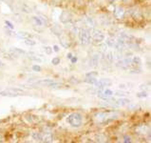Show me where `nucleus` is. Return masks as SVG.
Masks as SVG:
<instances>
[{
  "instance_id": "4",
  "label": "nucleus",
  "mask_w": 151,
  "mask_h": 143,
  "mask_svg": "<svg viewBox=\"0 0 151 143\" xmlns=\"http://www.w3.org/2000/svg\"><path fill=\"white\" fill-rule=\"evenodd\" d=\"M9 54H10V55L12 56V59H14V58H18L19 56L25 54L26 52L23 51V50H21V49H19V48L12 47L11 50H10V53H9Z\"/></svg>"
},
{
  "instance_id": "23",
  "label": "nucleus",
  "mask_w": 151,
  "mask_h": 143,
  "mask_svg": "<svg viewBox=\"0 0 151 143\" xmlns=\"http://www.w3.org/2000/svg\"><path fill=\"white\" fill-rule=\"evenodd\" d=\"M32 19H33L34 22H35V24H36L37 26H39V27H41V26L44 25V23H43V21L40 19V17H38V16H33V17H32Z\"/></svg>"
},
{
  "instance_id": "14",
  "label": "nucleus",
  "mask_w": 151,
  "mask_h": 143,
  "mask_svg": "<svg viewBox=\"0 0 151 143\" xmlns=\"http://www.w3.org/2000/svg\"><path fill=\"white\" fill-rule=\"evenodd\" d=\"M130 103V100L127 98H120L119 100L116 101V106H124Z\"/></svg>"
},
{
  "instance_id": "6",
  "label": "nucleus",
  "mask_w": 151,
  "mask_h": 143,
  "mask_svg": "<svg viewBox=\"0 0 151 143\" xmlns=\"http://www.w3.org/2000/svg\"><path fill=\"white\" fill-rule=\"evenodd\" d=\"M105 39H106L105 34L99 31L92 36V41H93V43H95V44H100V43H102L103 41H105Z\"/></svg>"
},
{
  "instance_id": "43",
  "label": "nucleus",
  "mask_w": 151,
  "mask_h": 143,
  "mask_svg": "<svg viewBox=\"0 0 151 143\" xmlns=\"http://www.w3.org/2000/svg\"><path fill=\"white\" fill-rule=\"evenodd\" d=\"M67 57H68V59H70V58L72 57V54H68V56H67Z\"/></svg>"
},
{
  "instance_id": "12",
  "label": "nucleus",
  "mask_w": 151,
  "mask_h": 143,
  "mask_svg": "<svg viewBox=\"0 0 151 143\" xmlns=\"http://www.w3.org/2000/svg\"><path fill=\"white\" fill-rule=\"evenodd\" d=\"M16 36L20 38V39H29V38H32V34L27 32H18L16 33Z\"/></svg>"
},
{
  "instance_id": "42",
  "label": "nucleus",
  "mask_w": 151,
  "mask_h": 143,
  "mask_svg": "<svg viewBox=\"0 0 151 143\" xmlns=\"http://www.w3.org/2000/svg\"><path fill=\"white\" fill-rule=\"evenodd\" d=\"M4 54H5V52H4V51L1 49V48H0V56H1V55L3 56Z\"/></svg>"
},
{
  "instance_id": "26",
  "label": "nucleus",
  "mask_w": 151,
  "mask_h": 143,
  "mask_svg": "<svg viewBox=\"0 0 151 143\" xmlns=\"http://www.w3.org/2000/svg\"><path fill=\"white\" fill-rule=\"evenodd\" d=\"M106 136H104L103 135H98L95 136V141L97 142H105L106 140Z\"/></svg>"
},
{
  "instance_id": "30",
  "label": "nucleus",
  "mask_w": 151,
  "mask_h": 143,
  "mask_svg": "<svg viewBox=\"0 0 151 143\" xmlns=\"http://www.w3.org/2000/svg\"><path fill=\"white\" fill-rule=\"evenodd\" d=\"M44 51L46 52L47 54H52V48L50 46H45L44 47Z\"/></svg>"
},
{
  "instance_id": "34",
  "label": "nucleus",
  "mask_w": 151,
  "mask_h": 143,
  "mask_svg": "<svg viewBox=\"0 0 151 143\" xmlns=\"http://www.w3.org/2000/svg\"><path fill=\"white\" fill-rule=\"evenodd\" d=\"M98 75V73L97 72H91V73H88L87 75H86V76H94L96 77Z\"/></svg>"
},
{
  "instance_id": "20",
  "label": "nucleus",
  "mask_w": 151,
  "mask_h": 143,
  "mask_svg": "<svg viewBox=\"0 0 151 143\" xmlns=\"http://www.w3.org/2000/svg\"><path fill=\"white\" fill-rule=\"evenodd\" d=\"M32 138L34 140H36V141H42V136L40 135L39 133H37V132H34V133H32Z\"/></svg>"
},
{
  "instance_id": "9",
  "label": "nucleus",
  "mask_w": 151,
  "mask_h": 143,
  "mask_svg": "<svg viewBox=\"0 0 151 143\" xmlns=\"http://www.w3.org/2000/svg\"><path fill=\"white\" fill-rule=\"evenodd\" d=\"M58 37H59L60 43H61V45L64 48H66L67 49V48L70 47V39H68V37L67 36H65L64 33H62V34H60Z\"/></svg>"
},
{
  "instance_id": "22",
  "label": "nucleus",
  "mask_w": 151,
  "mask_h": 143,
  "mask_svg": "<svg viewBox=\"0 0 151 143\" xmlns=\"http://www.w3.org/2000/svg\"><path fill=\"white\" fill-rule=\"evenodd\" d=\"M114 43H115V39H114V38H107V39L106 40V46L109 47V48H113Z\"/></svg>"
},
{
  "instance_id": "21",
  "label": "nucleus",
  "mask_w": 151,
  "mask_h": 143,
  "mask_svg": "<svg viewBox=\"0 0 151 143\" xmlns=\"http://www.w3.org/2000/svg\"><path fill=\"white\" fill-rule=\"evenodd\" d=\"M22 11L24 12H26V14H32V8L29 7L27 4H23V5H22Z\"/></svg>"
},
{
  "instance_id": "7",
  "label": "nucleus",
  "mask_w": 151,
  "mask_h": 143,
  "mask_svg": "<svg viewBox=\"0 0 151 143\" xmlns=\"http://www.w3.org/2000/svg\"><path fill=\"white\" fill-rule=\"evenodd\" d=\"M71 20V14L68 11H63L60 15V21L63 24H68Z\"/></svg>"
},
{
  "instance_id": "31",
  "label": "nucleus",
  "mask_w": 151,
  "mask_h": 143,
  "mask_svg": "<svg viewBox=\"0 0 151 143\" xmlns=\"http://www.w3.org/2000/svg\"><path fill=\"white\" fill-rule=\"evenodd\" d=\"M39 17H40V19L43 21V23H44V24H48V17H47L45 15L39 14Z\"/></svg>"
},
{
  "instance_id": "16",
  "label": "nucleus",
  "mask_w": 151,
  "mask_h": 143,
  "mask_svg": "<svg viewBox=\"0 0 151 143\" xmlns=\"http://www.w3.org/2000/svg\"><path fill=\"white\" fill-rule=\"evenodd\" d=\"M43 142H51L52 141V135L50 133H46L44 136H42Z\"/></svg>"
},
{
  "instance_id": "8",
  "label": "nucleus",
  "mask_w": 151,
  "mask_h": 143,
  "mask_svg": "<svg viewBox=\"0 0 151 143\" xmlns=\"http://www.w3.org/2000/svg\"><path fill=\"white\" fill-rule=\"evenodd\" d=\"M132 63L131 58H124V59H119L118 62L116 63V66L120 68H127Z\"/></svg>"
},
{
  "instance_id": "29",
  "label": "nucleus",
  "mask_w": 151,
  "mask_h": 143,
  "mask_svg": "<svg viewBox=\"0 0 151 143\" xmlns=\"http://www.w3.org/2000/svg\"><path fill=\"white\" fill-rule=\"evenodd\" d=\"M132 63H134L136 65H141L142 64V60H141L140 57H138V56H135V57L132 59Z\"/></svg>"
},
{
  "instance_id": "17",
  "label": "nucleus",
  "mask_w": 151,
  "mask_h": 143,
  "mask_svg": "<svg viewBox=\"0 0 151 143\" xmlns=\"http://www.w3.org/2000/svg\"><path fill=\"white\" fill-rule=\"evenodd\" d=\"M99 61H100V55H99L98 54H95L92 55V58H91V63L93 66H97Z\"/></svg>"
},
{
  "instance_id": "32",
  "label": "nucleus",
  "mask_w": 151,
  "mask_h": 143,
  "mask_svg": "<svg viewBox=\"0 0 151 143\" xmlns=\"http://www.w3.org/2000/svg\"><path fill=\"white\" fill-rule=\"evenodd\" d=\"M32 69L34 72H40L41 71V67L39 66V65H32Z\"/></svg>"
},
{
  "instance_id": "1",
  "label": "nucleus",
  "mask_w": 151,
  "mask_h": 143,
  "mask_svg": "<svg viewBox=\"0 0 151 143\" xmlns=\"http://www.w3.org/2000/svg\"><path fill=\"white\" fill-rule=\"evenodd\" d=\"M25 94L26 92L24 90L20 88H14V87L3 90L0 92V95L1 97H16L18 95H23Z\"/></svg>"
},
{
  "instance_id": "28",
  "label": "nucleus",
  "mask_w": 151,
  "mask_h": 143,
  "mask_svg": "<svg viewBox=\"0 0 151 143\" xmlns=\"http://www.w3.org/2000/svg\"><path fill=\"white\" fill-rule=\"evenodd\" d=\"M114 54V58H117V59H122L123 58V52L122 51H117Z\"/></svg>"
},
{
  "instance_id": "11",
  "label": "nucleus",
  "mask_w": 151,
  "mask_h": 143,
  "mask_svg": "<svg viewBox=\"0 0 151 143\" xmlns=\"http://www.w3.org/2000/svg\"><path fill=\"white\" fill-rule=\"evenodd\" d=\"M114 15H115V17L116 18H123L124 16V9L122 8V7H116L115 8V11H114Z\"/></svg>"
},
{
  "instance_id": "15",
  "label": "nucleus",
  "mask_w": 151,
  "mask_h": 143,
  "mask_svg": "<svg viewBox=\"0 0 151 143\" xmlns=\"http://www.w3.org/2000/svg\"><path fill=\"white\" fill-rule=\"evenodd\" d=\"M51 32H52L55 36H59L60 34H62L63 33V31H62V29L59 27V26H57V25H55V26H53L52 28H51Z\"/></svg>"
},
{
  "instance_id": "44",
  "label": "nucleus",
  "mask_w": 151,
  "mask_h": 143,
  "mask_svg": "<svg viewBox=\"0 0 151 143\" xmlns=\"http://www.w3.org/2000/svg\"><path fill=\"white\" fill-rule=\"evenodd\" d=\"M4 66H5V65H4V64L1 62V60H0V67H4Z\"/></svg>"
},
{
  "instance_id": "41",
  "label": "nucleus",
  "mask_w": 151,
  "mask_h": 143,
  "mask_svg": "<svg viewBox=\"0 0 151 143\" xmlns=\"http://www.w3.org/2000/svg\"><path fill=\"white\" fill-rule=\"evenodd\" d=\"M70 61H71V63H75L77 61V57H75V56H72V57L70 58Z\"/></svg>"
},
{
  "instance_id": "37",
  "label": "nucleus",
  "mask_w": 151,
  "mask_h": 143,
  "mask_svg": "<svg viewBox=\"0 0 151 143\" xmlns=\"http://www.w3.org/2000/svg\"><path fill=\"white\" fill-rule=\"evenodd\" d=\"M115 94L116 95H121V97H126L127 94L124 93V92H120V91H117V92H115Z\"/></svg>"
},
{
  "instance_id": "40",
  "label": "nucleus",
  "mask_w": 151,
  "mask_h": 143,
  "mask_svg": "<svg viewBox=\"0 0 151 143\" xmlns=\"http://www.w3.org/2000/svg\"><path fill=\"white\" fill-rule=\"evenodd\" d=\"M52 51L56 52V53H58V52H59V47H58L57 45H54V46L52 47Z\"/></svg>"
},
{
  "instance_id": "36",
  "label": "nucleus",
  "mask_w": 151,
  "mask_h": 143,
  "mask_svg": "<svg viewBox=\"0 0 151 143\" xmlns=\"http://www.w3.org/2000/svg\"><path fill=\"white\" fill-rule=\"evenodd\" d=\"M5 24L7 25V27H9V28L11 29V30H12V29L14 28V26L12 25V23L10 22V21H8V20H6V21H5Z\"/></svg>"
},
{
  "instance_id": "10",
  "label": "nucleus",
  "mask_w": 151,
  "mask_h": 143,
  "mask_svg": "<svg viewBox=\"0 0 151 143\" xmlns=\"http://www.w3.org/2000/svg\"><path fill=\"white\" fill-rule=\"evenodd\" d=\"M114 48L117 51H122L124 49V47H126V42H124V40L120 39V38H118L117 40H115V43H114Z\"/></svg>"
},
{
  "instance_id": "39",
  "label": "nucleus",
  "mask_w": 151,
  "mask_h": 143,
  "mask_svg": "<svg viewBox=\"0 0 151 143\" xmlns=\"http://www.w3.org/2000/svg\"><path fill=\"white\" fill-rule=\"evenodd\" d=\"M70 82H72V83H74V84H77L79 82V80L75 78V77H70Z\"/></svg>"
},
{
  "instance_id": "13",
  "label": "nucleus",
  "mask_w": 151,
  "mask_h": 143,
  "mask_svg": "<svg viewBox=\"0 0 151 143\" xmlns=\"http://www.w3.org/2000/svg\"><path fill=\"white\" fill-rule=\"evenodd\" d=\"M52 82H54V80H51V79H43V80H39V81L35 82L34 84L41 85V86H48V87H50V85L52 83Z\"/></svg>"
},
{
  "instance_id": "3",
  "label": "nucleus",
  "mask_w": 151,
  "mask_h": 143,
  "mask_svg": "<svg viewBox=\"0 0 151 143\" xmlns=\"http://www.w3.org/2000/svg\"><path fill=\"white\" fill-rule=\"evenodd\" d=\"M79 39L82 45H88L90 42V33L88 29H81L79 31Z\"/></svg>"
},
{
  "instance_id": "18",
  "label": "nucleus",
  "mask_w": 151,
  "mask_h": 143,
  "mask_svg": "<svg viewBox=\"0 0 151 143\" xmlns=\"http://www.w3.org/2000/svg\"><path fill=\"white\" fill-rule=\"evenodd\" d=\"M105 55H106V58L107 60V62H109V63L113 62V60H114V54H113V53H112V52H109V53L106 52V53L105 54Z\"/></svg>"
},
{
  "instance_id": "38",
  "label": "nucleus",
  "mask_w": 151,
  "mask_h": 143,
  "mask_svg": "<svg viewBox=\"0 0 151 143\" xmlns=\"http://www.w3.org/2000/svg\"><path fill=\"white\" fill-rule=\"evenodd\" d=\"M146 93L145 92H142V93H139V94H137V97H146Z\"/></svg>"
},
{
  "instance_id": "2",
  "label": "nucleus",
  "mask_w": 151,
  "mask_h": 143,
  "mask_svg": "<svg viewBox=\"0 0 151 143\" xmlns=\"http://www.w3.org/2000/svg\"><path fill=\"white\" fill-rule=\"evenodd\" d=\"M68 122L71 127L78 128L83 123V118L79 113H72L68 116Z\"/></svg>"
},
{
  "instance_id": "45",
  "label": "nucleus",
  "mask_w": 151,
  "mask_h": 143,
  "mask_svg": "<svg viewBox=\"0 0 151 143\" xmlns=\"http://www.w3.org/2000/svg\"><path fill=\"white\" fill-rule=\"evenodd\" d=\"M2 1H5V2H7V1H8V0H2Z\"/></svg>"
},
{
  "instance_id": "35",
  "label": "nucleus",
  "mask_w": 151,
  "mask_h": 143,
  "mask_svg": "<svg viewBox=\"0 0 151 143\" xmlns=\"http://www.w3.org/2000/svg\"><path fill=\"white\" fill-rule=\"evenodd\" d=\"M124 141L126 143H130L131 142V137L128 136H124Z\"/></svg>"
},
{
  "instance_id": "33",
  "label": "nucleus",
  "mask_w": 151,
  "mask_h": 143,
  "mask_svg": "<svg viewBox=\"0 0 151 143\" xmlns=\"http://www.w3.org/2000/svg\"><path fill=\"white\" fill-rule=\"evenodd\" d=\"M51 63L53 65H58L60 63V58L59 57H54L52 60H51Z\"/></svg>"
},
{
  "instance_id": "24",
  "label": "nucleus",
  "mask_w": 151,
  "mask_h": 143,
  "mask_svg": "<svg viewBox=\"0 0 151 143\" xmlns=\"http://www.w3.org/2000/svg\"><path fill=\"white\" fill-rule=\"evenodd\" d=\"M99 51H100V53L102 54H105L106 52H107V46H106V44H102V45H100V47H99Z\"/></svg>"
},
{
  "instance_id": "25",
  "label": "nucleus",
  "mask_w": 151,
  "mask_h": 143,
  "mask_svg": "<svg viewBox=\"0 0 151 143\" xmlns=\"http://www.w3.org/2000/svg\"><path fill=\"white\" fill-rule=\"evenodd\" d=\"M24 42L26 45H29V46H33L36 44L35 40H32V38H29V39H24Z\"/></svg>"
},
{
  "instance_id": "19",
  "label": "nucleus",
  "mask_w": 151,
  "mask_h": 143,
  "mask_svg": "<svg viewBox=\"0 0 151 143\" xmlns=\"http://www.w3.org/2000/svg\"><path fill=\"white\" fill-rule=\"evenodd\" d=\"M97 81V78L94 76H86V79H85V82H87L88 84H94L95 82Z\"/></svg>"
},
{
  "instance_id": "27",
  "label": "nucleus",
  "mask_w": 151,
  "mask_h": 143,
  "mask_svg": "<svg viewBox=\"0 0 151 143\" xmlns=\"http://www.w3.org/2000/svg\"><path fill=\"white\" fill-rule=\"evenodd\" d=\"M28 56H29V59L34 60V61H39V62L41 61V59L38 55H33V54H29V55H28Z\"/></svg>"
},
{
  "instance_id": "5",
  "label": "nucleus",
  "mask_w": 151,
  "mask_h": 143,
  "mask_svg": "<svg viewBox=\"0 0 151 143\" xmlns=\"http://www.w3.org/2000/svg\"><path fill=\"white\" fill-rule=\"evenodd\" d=\"M93 85L98 89L105 88V87H106V86H111L112 85V81L109 80V79H107V78H102L100 80H97Z\"/></svg>"
}]
</instances>
